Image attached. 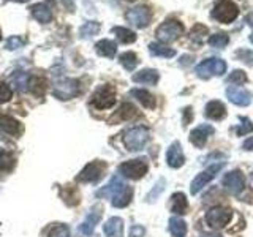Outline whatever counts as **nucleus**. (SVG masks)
I'll return each mask as SVG.
<instances>
[{
  "label": "nucleus",
  "mask_w": 253,
  "mask_h": 237,
  "mask_svg": "<svg viewBox=\"0 0 253 237\" xmlns=\"http://www.w3.org/2000/svg\"><path fill=\"white\" fill-rule=\"evenodd\" d=\"M81 92H83L81 82H79V79H73V78H63V76H60V78L55 79L54 85H52V95H54L55 98L62 100V101L73 100Z\"/></svg>",
  "instance_id": "obj_1"
},
{
  "label": "nucleus",
  "mask_w": 253,
  "mask_h": 237,
  "mask_svg": "<svg viewBox=\"0 0 253 237\" xmlns=\"http://www.w3.org/2000/svg\"><path fill=\"white\" fill-rule=\"evenodd\" d=\"M149 139H150V131H149L147 126H142V125L128 128L122 136L124 144L126 149L130 150V152H138V150H142L147 146Z\"/></svg>",
  "instance_id": "obj_2"
},
{
  "label": "nucleus",
  "mask_w": 253,
  "mask_h": 237,
  "mask_svg": "<svg viewBox=\"0 0 253 237\" xmlns=\"http://www.w3.org/2000/svg\"><path fill=\"white\" fill-rule=\"evenodd\" d=\"M117 171L122 177H126L130 180H139L147 174L149 161H147V158L139 157V158H134V160H128V161H124L122 164H119Z\"/></svg>",
  "instance_id": "obj_3"
},
{
  "label": "nucleus",
  "mask_w": 253,
  "mask_h": 237,
  "mask_svg": "<svg viewBox=\"0 0 253 237\" xmlns=\"http://www.w3.org/2000/svg\"><path fill=\"white\" fill-rule=\"evenodd\" d=\"M108 164L101 160H93L90 163H87L81 172L76 176V180L79 184H98V182L105 177Z\"/></svg>",
  "instance_id": "obj_4"
},
{
  "label": "nucleus",
  "mask_w": 253,
  "mask_h": 237,
  "mask_svg": "<svg viewBox=\"0 0 253 237\" xmlns=\"http://www.w3.org/2000/svg\"><path fill=\"white\" fill-rule=\"evenodd\" d=\"M211 16L221 24H231L239 16V6L233 0H217Z\"/></svg>",
  "instance_id": "obj_5"
},
{
  "label": "nucleus",
  "mask_w": 253,
  "mask_h": 237,
  "mask_svg": "<svg viewBox=\"0 0 253 237\" xmlns=\"http://www.w3.org/2000/svg\"><path fill=\"white\" fill-rule=\"evenodd\" d=\"M226 71V62L218 57L206 59L195 67V73L201 79H211L215 76H221Z\"/></svg>",
  "instance_id": "obj_6"
},
{
  "label": "nucleus",
  "mask_w": 253,
  "mask_h": 237,
  "mask_svg": "<svg viewBox=\"0 0 253 237\" xmlns=\"http://www.w3.org/2000/svg\"><path fill=\"white\" fill-rule=\"evenodd\" d=\"M155 35L162 43L176 41L180 35H184V26H182V22L177 19H166L163 24L158 26Z\"/></svg>",
  "instance_id": "obj_7"
},
{
  "label": "nucleus",
  "mask_w": 253,
  "mask_h": 237,
  "mask_svg": "<svg viewBox=\"0 0 253 237\" xmlns=\"http://www.w3.org/2000/svg\"><path fill=\"white\" fill-rule=\"evenodd\" d=\"M92 106L97 109H109L116 105V89L114 85L111 84H105L100 85L97 90L92 95Z\"/></svg>",
  "instance_id": "obj_8"
},
{
  "label": "nucleus",
  "mask_w": 253,
  "mask_h": 237,
  "mask_svg": "<svg viewBox=\"0 0 253 237\" xmlns=\"http://www.w3.org/2000/svg\"><path fill=\"white\" fill-rule=\"evenodd\" d=\"M204 220L209 228H213V229L225 228L226 225H229V221L233 220V210L223 207V205H217V207H212L208 210Z\"/></svg>",
  "instance_id": "obj_9"
},
{
  "label": "nucleus",
  "mask_w": 253,
  "mask_h": 237,
  "mask_svg": "<svg viewBox=\"0 0 253 237\" xmlns=\"http://www.w3.org/2000/svg\"><path fill=\"white\" fill-rule=\"evenodd\" d=\"M223 169V163L218 161V163H213L211 164L208 169H204L203 172H200L198 176L192 180V185H190V193L192 195H198L201 190L209 184L211 180H213L217 177V174Z\"/></svg>",
  "instance_id": "obj_10"
},
{
  "label": "nucleus",
  "mask_w": 253,
  "mask_h": 237,
  "mask_svg": "<svg viewBox=\"0 0 253 237\" xmlns=\"http://www.w3.org/2000/svg\"><path fill=\"white\" fill-rule=\"evenodd\" d=\"M125 19L136 29H144L149 26L150 21H152V11H150L149 6H144V5L134 6L126 11Z\"/></svg>",
  "instance_id": "obj_11"
},
{
  "label": "nucleus",
  "mask_w": 253,
  "mask_h": 237,
  "mask_svg": "<svg viewBox=\"0 0 253 237\" xmlns=\"http://www.w3.org/2000/svg\"><path fill=\"white\" fill-rule=\"evenodd\" d=\"M221 185L225 187V190L228 193H231L234 196H239L245 190V176L239 169L229 171L225 174L223 179H221Z\"/></svg>",
  "instance_id": "obj_12"
},
{
  "label": "nucleus",
  "mask_w": 253,
  "mask_h": 237,
  "mask_svg": "<svg viewBox=\"0 0 253 237\" xmlns=\"http://www.w3.org/2000/svg\"><path fill=\"white\" fill-rule=\"evenodd\" d=\"M213 133H215V130H213V126L211 123H200L196 128L190 131V142H192L195 147L203 149L206 144H208L209 138Z\"/></svg>",
  "instance_id": "obj_13"
},
{
  "label": "nucleus",
  "mask_w": 253,
  "mask_h": 237,
  "mask_svg": "<svg viewBox=\"0 0 253 237\" xmlns=\"http://www.w3.org/2000/svg\"><path fill=\"white\" fill-rule=\"evenodd\" d=\"M226 98L237 106H249L252 103V93L239 85H229L226 89Z\"/></svg>",
  "instance_id": "obj_14"
},
{
  "label": "nucleus",
  "mask_w": 253,
  "mask_h": 237,
  "mask_svg": "<svg viewBox=\"0 0 253 237\" xmlns=\"http://www.w3.org/2000/svg\"><path fill=\"white\" fill-rule=\"evenodd\" d=\"M166 161H168V166L172 169H179L185 164V155L179 141H174L169 146L168 152H166Z\"/></svg>",
  "instance_id": "obj_15"
},
{
  "label": "nucleus",
  "mask_w": 253,
  "mask_h": 237,
  "mask_svg": "<svg viewBox=\"0 0 253 237\" xmlns=\"http://www.w3.org/2000/svg\"><path fill=\"white\" fill-rule=\"evenodd\" d=\"M0 130H2L3 133H6V134H10V136L18 138L24 133V126H22V123L18 120V118L0 113Z\"/></svg>",
  "instance_id": "obj_16"
},
{
  "label": "nucleus",
  "mask_w": 253,
  "mask_h": 237,
  "mask_svg": "<svg viewBox=\"0 0 253 237\" xmlns=\"http://www.w3.org/2000/svg\"><path fill=\"white\" fill-rule=\"evenodd\" d=\"M101 210H103L101 205H93V207L90 209L89 215H87L85 220H84V223L79 226V229H81L83 234L92 236L95 233V226H97L100 223V220H101Z\"/></svg>",
  "instance_id": "obj_17"
},
{
  "label": "nucleus",
  "mask_w": 253,
  "mask_h": 237,
  "mask_svg": "<svg viewBox=\"0 0 253 237\" xmlns=\"http://www.w3.org/2000/svg\"><path fill=\"white\" fill-rule=\"evenodd\" d=\"M131 198H133V187L125 184L113 198H111V204H113V207L116 209H124L131 202Z\"/></svg>",
  "instance_id": "obj_18"
},
{
  "label": "nucleus",
  "mask_w": 253,
  "mask_h": 237,
  "mask_svg": "<svg viewBox=\"0 0 253 237\" xmlns=\"http://www.w3.org/2000/svg\"><path fill=\"white\" fill-rule=\"evenodd\" d=\"M139 113L134 105L131 103H122L121 108L117 109V113L111 117V122H126V120H133L134 117H138Z\"/></svg>",
  "instance_id": "obj_19"
},
{
  "label": "nucleus",
  "mask_w": 253,
  "mask_h": 237,
  "mask_svg": "<svg viewBox=\"0 0 253 237\" xmlns=\"http://www.w3.org/2000/svg\"><path fill=\"white\" fill-rule=\"evenodd\" d=\"M204 116L211 120H221V118L226 117V106L218 100H212L206 105Z\"/></svg>",
  "instance_id": "obj_20"
},
{
  "label": "nucleus",
  "mask_w": 253,
  "mask_h": 237,
  "mask_svg": "<svg viewBox=\"0 0 253 237\" xmlns=\"http://www.w3.org/2000/svg\"><path fill=\"white\" fill-rule=\"evenodd\" d=\"M160 79V75H158L157 70L152 68H146V70H141L138 73H134L131 76V81L133 82H138V84H146V85H155Z\"/></svg>",
  "instance_id": "obj_21"
},
{
  "label": "nucleus",
  "mask_w": 253,
  "mask_h": 237,
  "mask_svg": "<svg viewBox=\"0 0 253 237\" xmlns=\"http://www.w3.org/2000/svg\"><path fill=\"white\" fill-rule=\"evenodd\" d=\"M103 233L106 237H124V220L121 217H111L103 225Z\"/></svg>",
  "instance_id": "obj_22"
},
{
  "label": "nucleus",
  "mask_w": 253,
  "mask_h": 237,
  "mask_svg": "<svg viewBox=\"0 0 253 237\" xmlns=\"http://www.w3.org/2000/svg\"><path fill=\"white\" fill-rule=\"evenodd\" d=\"M124 185H125V182L122 180L121 176H113V179L109 180V184L100 188L98 192L95 193V196L97 198H113Z\"/></svg>",
  "instance_id": "obj_23"
},
{
  "label": "nucleus",
  "mask_w": 253,
  "mask_h": 237,
  "mask_svg": "<svg viewBox=\"0 0 253 237\" xmlns=\"http://www.w3.org/2000/svg\"><path fill=\"white\" fill-rule=\"evenodd\" d=\"M32 16L42 24H47L52 21V10L46 3H35L30 6Z\"/></svg>",
  "instance_id": "obj_24"
},
{
  "label": "nucleus",
  "mask_w": 253,
  "mask_h": 237,
  "mask_svg": "<svg viewBox=\"0 0 253 237\" xmlns=\"http://www.w3.org/2000/svg\"><path fill=\"white\" fill-rule=\"evenodd\" d=\"M188 209V199L187 196L182 193V192H177L171 196V212L174 215H184Z\"/></svg>",
  "instance_id": "obj_25"
},
{
  "label": "nucleus",
  "mask_w": 253,
  "mask_h": 237,
  "mask_svg": "<svg viewBox=\"0 0 253 237\" xmlns=\"http://www.w3.org/2000/svg\"><path fill=\"white\" fill-rule=\"evenodd\" d=\"M130 95L136 98L141 105L144 108H147V109H155V106H157V98L154 97L152 93L144 90V89H133L130 92Z\"/></svg>",
  "instance_id": "obj_26"
},
{
  "label": "nucleus",
  "mask_w": 253,
  "mask_h": 237,
  "mask_svg": "<svg viewBox=\"0 0 253 237\" xmlns=\"http://www.w3.org/2000/svg\"><path fill=\"white\" fill-rule=\"evenodd\" d=\"M60 198L63 199V202H65L67 205H70V207H73V205H78L79 204V192L78 188L73 187V185H67V187H62L60 192H59Z\"/></svg>",
  "instance_id": "obj_27"
},
{
  "label": "nucleus",
  "mask_w": 253,
  "mask_h": 237,
  "mask_svg": "<svg viewBox=\"0 0 253 237\" xmlns=\"http://www.w3.org/2000/svg\"><path fill=\"white\" fill-rule=\"evenodd\" d=\"M95 51L100 55H103V57L113 59L117 52V44L114 41H111V40H100V41H97V44H95Z\"/></svg>",
  "instance_id": "obj_28"
},
{
  "label": "nucleus",
  "mask_w": 253,
  "mask_h": 237,
  "mask_svg": "<svg viewBox=\"0 0 253 237\" xmlns=\"http://www.w3.org/2000/svg\"><path fill=\"white\" fill-rule=\"evenodd\" d=\"M149 52L155 55V57H166V59H171L176 55V51L172 47H168L163 43H155V41L149 44Z\"/></svg>",
  "instance_id": "obj_29"
},
{
  "label": "nucleus",
  "mask_w": 253,
  "mask_h": 237,
  "mask_svg": "<svg viewBox=\"0 0 253 237\" xmlns=\"http://www.w3.org/2000/svg\"><path fill=\"white\" fill-rule=\"evenodd\" d=\"M10 79L18 92H26L29 89L30 76H29V73H26V71H14V73L10 76Z\"/></svg>",
  "instance_id": "obj_30"
},
{
  "label": "nucleus",
  "mask_w": 253,
  "mask_h": 237,
  "mask_svg": "<svg viewBox=\"0 0 253 237\" xmlns=\"http://www.w3.org/2000/svg\"><path fill=\"white\" fill-rule=\"evenodd\" d=\"M169 233L172 237H185L187 236V223L180 217L169 218Z\"/></svg>",
  "instance_id": "obj_31"
},
{
  "label": "nucleus",
  "mask_w": 253,
  "mask_h": 237,
  "mask_svg": "<svg viewBox=\"0 0 253 237\" xmlns=\"http://www.w3.org/2000/svg\"><path fill=\"white\" fill-rule=\"evenodd\" d=\"M113 34L117 37V40L124 44H130L136 41V34L131 32L130 29H125V27H113Z\"/></svg>",
  "instance_id": "obj_32"
},
{
  "label": "nucleus",
  "mask_w": 253,
  "mask_h": 237,
  "mask_svg": "<svg viewBox=\"0 0 253 237\" xmlns=\"http://www.w3.org/2000/svg\"><path fill=\"white\" fill-rule=\"evenodd\" d=\"M206 35H209V30L206 26H203V24H195V26L192 27V30H190V40H192L193 43H196L198 46H201Z\"/></svg>",
  "instance_id": "obj_33"
},
{
  "label": "nucleus",
  "mask_w": 253,
  "mask_h": 237,
  "mask_svg": "<svg viewBox=\"0 0 253 237\" xmlns=\"http://www.w3.org/2000/svg\"><path fill=\"white\" fill-rule=\"evenodd\" d=\"M119 62H121V65L126 70V71H133L134 68L138 67V55L131 52V51H126L124 54H121V57H119Z\"/></svg>",
  "instance_id": "obj_34"
},
{
  "label": "nucleus",
  "mask_w": 253,
  "mask_h": 237,
  "mask_svg": "<svg viewBox=\"0 0 253 237\" xmlns=\"http://www.w3.org/2000/svg\"><path fill=\"white\" fill-rule=\"evenodd\" d=\"M98 32H100V22L89 21V22H85L81 29H79V37H81V38H90V37L97 35Z\"/></svg>",
  "instance_id": "obj_35"
},
{
  "label": "nucleus",
  "mask_w": 253,
  "mask_h": 237,
  "mask_svg": "<svg viewBox=\"0 0 253 237\" xmlns=\"http://www.w3.org/2000/svg\"><path fill=\"white\" fill-rule=\"evenodd\" d=\"M16 164V158L11 152L0 150V171H11Z\"/></svg>",
  "instance_id": "obj_36"
},
{
  "label": "nucleus",
  "mask_w": 253,
  "mask_h": 237,
  "mask_svg": "<svg viewBox=\"0 0 253 237\" xmlns=\"http://www.w3.org/2000/svg\"><path fill=\"white\" fill-rule=\"evenodd\" d=\"M208 43L212 46V47H217V49H223V47L229 43V37L228 34H221V32H218V34H213L208 38Z\"/></svg>",
  "instance_id": "obj_37"
},
{
  "label": "nucleus",
  "mask_w": 253,
  "mask_h": 237,
  "mask_svg": "<svg viewBox=\"0 0 253 237\" xmlns=\"http://www.w3.org/2000/svg\"><path fill=\"white\" fill-rule=\"evenodd\" d=\"M165 185H166V180H165L163 177H162L160 180H157V184L154 185V188L147 193L146 201H147V202H155V201L158 199V196H160V195L165 192Z\"/></svg>",
  "instance_id": "obj_38"
},
{
  "label": "nucleus",
  "mask_w": 253,
  "mask_h": 237,
  "mask_svg": "<svg viewBox=\"0 0 253 237\" xmlns=\"http://www.w3.org/2000/svg\"><path fill=\"white\" fill-rule=\"evenodd\" d=\"M247 81H249V78L242 70H234L233 73H229V76L226 78V84H233V85H242Z\"/></svg>",
  "instance_id": "obj_39"
},
{
  "label": "nucleus",
  "mask_w": 253,
  "mask_h": 237,
  "mask_svg": "<svg viewBox=\"0 0 253 237\" xmlns=\"http://www.w3.org/2000/svg\"><path fill=\"white\" fill-rule=\"evenodd\" d=\"M239 126L236 128V134L237 136H245V134H249L250 131H253V123H252V120L249 117H244V116H241L239 117Z\"/></svg>",
  "instance_id": "obj_40"
},
{
  "label": "nucleus",
  "mask_w": 253,
  "mask_h": 237,
  "mask_svg": "<svg viewBox=\"0 0 253 237\" xmlns=\"http://www.w3.org/2000/svg\"><path fill=\"white\" fill-rule=\"evenodd\" d=\"M26 44V38H22V37H10L6 40V43H5V47L8 51H16V49H21V47Z\"/></svg>",
  "instance_id": "obj_41"
},
{
  "label": "nucleus",
  "mask_w": 253,
  "mask_h": 237,
  "mask_svg": "<svg viewBox=\"0 0 253 237\" xmlns=\"http://www.w3.org/2000/svg\"><path fill=\"white\" fill-rule=\"evenodd\" d=\"M29 90L34 92L35 95H43V92H44V81H43V79H40V78H30Z\"/></svg>",
  "instance_id": "obj_42"
},
{
  "label": "nucleus",
  "mask_w": 253,
  "mask_h": 237,
  "mask_svg": "<svg viewBox=\"0 0 253 237\" xmlns=\"http://www.w3.org/2000/svg\"><path fill=\"white\" fill-rule=\"evenodd\" d=\"M236 57L239 59L241 62H244L245 65L253 67V51L252 49H237L236 51Z\"/></svg>",
  "instance_id": "obj_43"
},
{
  "label": "nucleus",
  "mask_w": 253,
  "mask_h": 237,
  "mask_svg": "<svg viewBox=\"0 0 253 237\" xmlns=\"http://www.w3.org/2000/svg\"><path fill=\"white\" fill-rule=\"evenodd\" d=\"M47 237H70V228L67 225H57L51 229Z\"/></svg>",
  "instance_id": "obj_44"
},
{
  "label": "nucleus",
  "mask_w": 253,
  "mask_h": 237,
  "mask_svg": "<svg viewBox=\"0 0 253 237\" xmlns=\"http://www.w3.org/2000/svg\"><path fill=\"white\" fill-rule=\"evenodd\" d=\"M11 97H13V90H11V87L8 85V84H5V82L0 81V105H2V103L10 101V100H11Z\"/></svg>",
  "instance_id": "obj_45"
},
{
  "label": "nucleus",
  "mask_w": 253,
  "mask_h": 237,
  "mask_svg": "<svg viewBox=\"0 0 253 237\" xmlns=\"http://www.w3.org/2000/svg\"><path fill=\"white\" fill-rule=\"evenodd\" d=\"M146 236V228L141 225H133L130 228L128 237H144Z\"/></svg>",
  "instance_id": "obj_46"
},
{
  "label": "nucleus",
  "mask_w": 253,
  "mask_h": 237,
  "mask_svg": "<svg viewBox=\"0 0 253 237\" xmlns=\"http://www.w3.org/2000/svg\"><path fill=\"white\" fill-rule=\"evenodd\" d=\"M193 120V111H192V106H187L184 109V125H188L192 123Z\"/></svg>",
  "instance_id": "obj_47"
},
{
  "label": "nucleus",
  "mask_w": 253,
  "mask_h": 237,
  "mask_svg": "<svg viewBox=\"0 0 253 237\" xmlns=\"http://www.w3.org/2000/svg\"><path fill=\"white\" fill-rule=\"evenodd\" d=\"M242 149H244V150H253V136H250L247 141H244Z\"/></svg>",
  "instance_id": "obj_48"
},
{
  "label": "nucleus",
  "mask_w": 253,
  "mask_h": 237,
  "mask_svg": "<svg viewBox=\"0 0 253 237\" xmlns=\"http://www.w3.org/2000/svg\"><path fill=\"white\" fill-rule=\"evenodd\" d=\"M62 2H63V5H68V8H70V11H73L75 10V5H73V2H71V0H62Z\"/></svg>",
  "instance_id": "obj_49"
},
{
  "label": "nucleus",
  "mask_w": 253,
  "mask_h": 237,
  "mask_svg": "<svg viewBox=\"0 0 253 237\" xmlns=\"http://www.w3.org/2000/svg\"><path fill=\"white\" fill-rule=\"evenodd\" d=\"M247 22L250 24V26H253V14H250V16H247Z\"/></svg>",
  "instance_id": "obj_50"
},
{
  "label": "nucleus",
  "mask_w": 253,
  "mask_h": 237,
  "mask_svg": "<svg viewBox=\"0 0 253 237\" xmlns=\"http://www.w3.org/2000/svg\"><path fill=\"white\" fill-rule=\"evenodd\" d=\"M203 237H221L220 234H204Z\"/></svg>",
  "instance_id": "obj_51"
},
{
  "label": "nucleus",
  "mask_w": 253,
  "mask_h": 237,
  "mask_svg": "<svg viewBox=\"0 0 253 237\" xmlns=\"http://www.w3.org/2000/svg\"><path fill=\"white\" fill-rule=\"evenodd\" d=\"M6 2H19V3H24V2H29V0H6Z\"/></svg>",
  "instance_id": "obj_52"
},
{
  "label": "nucleus",
  "mask_w": 253,
  "mask_h": 237,
  "mask_svg": "<svg viewBox=\"0 0 253 237\" xmlns=\"http://www.w3.org/2000/svg\"><path fill=\"white\" fill-rule=\"evenodd\" d=\"M250 41L253 43V32H252V35H250Z\"/></svg>",
  "instance_id": "obj_53"
},
{
  "label": "nucleus",
  "mask_w": 253,
  "mask_h": 237,
  "mask_svg": "<svg viewBox=\"0 0 253 237\" xmlns=\"http://www.w3.org/2000/svg\"><path fill=\"white\" fill-rule=\"evenodd\" d=\"M0 41H2V32H0Z\"/></svg>",
  "instance_id": "obj_54"
},
{
  "label": "nucleus",
  "mask_w": 253,
  "mask_h": 237,
  "mask_svg": "<svg viewBox=\"0 0 253 237\" xmlns=\"http://www.w3.org/2000/svg\"><path fill=\"white\" fill-rule=\"evenodd\" d=\"M252 179H253V171H252Z\"/></svg>",
  "instance_id": "obj_55"
},
{
  "label": "nucleus",
  "mask_w": 253,
  "mask_h": 237,
  "mask_svg": "<svg viewBox=\"0 0 253 237\" xmlns=\"http://www.w3.org/2000/svg\"><path fill=\"white\" fill-rule=\"evenodd\" d=\"M130 2H131V0H130Z\"/></svg>",
  "instance_id": "obj_56"
}]
</instances>
